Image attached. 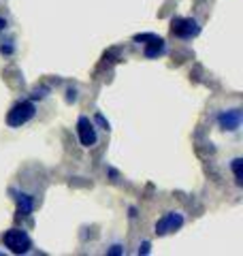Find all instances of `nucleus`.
<instances>
[{
    "label": "nucleus",
    "instance_id": "0eeeda50",
    "mask_svg": "<svg viewBox=\"0 0 243 256\" xmlns=\"http://www.w3.org/2000/svg\"><path fill=\"white\" fill-rule=\"evenodd\" d=\"M32 207H34V203H32V198L28 194H22L18 198V214L20 216H28L32 212Z\"/></svg>",
    "mask_w": 243,
    "mask_h": 256
},
{
    "label": "nucleus",
    "instance_id": "7ed1b4c3",
    "mask_svg": "<svg viewBox=\"0 0 243 256\" xmlns=\"http://www.w3.org/2000/svg\"><path fill=\"white\" fill-rule=\"evenodd\" d=\"M77 134H79V141H81V146H84V148H92L94 143H96L94 124L88 118H79V122H77Z\"/></svg>",
    "mask_w": 243,
    "mask_h": 256
},
{
    "label": "nucleus",
    "instance_id": "6e6552de",
    "mask_svg": "<svg viewBox=\"0 0 243 256\" xmlns=\"http://www.w3.org/2000/svg\"><path fill=\"white\" fill-rule=\"evenodd\" d=\"M162 50H164V41H162V38H152V43L145 47V56L154 58V56H158Z\"/></svg>",
    "mask_w": 243,
    "mask_h": 256
},
{
    "label": "nucleus",
    "instance_id": "20e7f679",
    "mask_svg": "<svg viewBox=\"0 0 243 256\" xmlns=\"http://www.w3.org/2000/svg\"><path fill=\"white\" fill-rule=\"evenodd\" d=\"M182 224H184L182 214L171 212V214H166L164 218H160V220H158V224H156V233H158V235H166V233H171V230L180 228Z\"/></svg>",
    "mask_w": 243,
    "mask_h": 256
},
{
    "label": "nucleus",
    "instance_id": "39448f33",
    "mask_svg": "<svg viewBox=\"0 0 243 256\" xmlns=\"http://www.w3.org/2000/svg\"><path fill=\"white\" fill-rule=\"evenodd\" d=\"M171 30H173V34H177V36H192V34H196L198 32V26H196V22L194 20H175Z\"/></svg>",
    "mask_w": 243,
    "mask_h": 256
},
{
    "label": "nucleus",
    "instance_id": "423d86ee",
    "mask_svg": "<svg viewBox=\"0 0 243 256\" xmlns=\"http://www.w3.org/2000/svg\"><path fill=\"white\" fill-rule=\"evenodd\" d=\"M220 124L226 128V130H234V128H239V124H241V111L239 109L226 111V114L220 116Z\"/></svg>",
    "mask_w": 243,
    "mask_h": 256
},
{
    "label": "nucleus",
    "instance_id": "1a4fd4ad",
    "mask_svg": "<svg viewBox=\"0 0 243 256\" xmlns=\"http://www.w3.org/2000/svg\"><path fill=\"white\" fill-rule=\"evenodd\" d=\"M241 166H243V160H241V158H234V160H232V171H234V178H237V184H243Z\"/></svg>",
    "mask_w": 243,
    "mask_h": 256
},
{
    "label": "nucleus",
    "instance_id": "f03ea898",
    "mask_svg": "<svg viewBox=\"0 0 243 256\" xmlns=\"http://www.w3.org/2000/svg\"><path fill=\"white\" fill-rule=\"evenodd\" d=\"M34 116V105L32 102H18L6 116V124L9 126H22Z\"/></svg>",
    "mask_w": 243,
    "mask_h": 256
},
{
    "label": "nucleus",
    "instance_id": "9d476101",
    "mask_svg": "<svg viewBox=\"0 0 243 256\" xmlns=\"http://www.w3.org/2000/svg\"><path fill=\"white\" fill-rule=\"evenodd\" d=\"M150 248H152V246H150V242H145V244L139 248V254H150Z\"/></svg>",
    "mask_w": 243,
    "mask_h": 256
},
{
    "label": "nucleus",
    "instance_id": "9b49d317",
    "mask_svg": "<svg viewBox=\"0 0 243 256\" xmlns=\"http://www.w3.org/2000/svg\"><path fill=\"white\" fill-rule=\"evenodd\" d=\"M122 252H124V250H122L120 246H113L111 250H109V254H113V256H116V254H122Z\"/></svg>",
    "mask_w": 243,
    "mask_h": 256
},
{
    "label": "nucleus",
    "instance_id": "f257e3e1",
    "mask_svg": "<svg viewBox=\"0 0 243 256\" xmlns=\"http://www.w3.org/2000/svg\"><path fill=\"white\" fill-rule=\"evenodd\" d=\"M4 246L9 248V250L13 254H26L30 250V237L26 230H20V228H11V230H6L4 233Z\"/></svg>",
    "mask_w": 243,
    "mask_h": 256
},
{
    "label": "nucleus",
    "instance_id": "f8f14e48",
    "mask_svg": "<svg viewBox=\"0 0 243 256\" xmlns=\"http://www.w3.org/2000/svg\"><path fill=\"white\" fill-rule=\"evenodd\" d=\"M4 26H6V22H2V20H0V30H2Z\"/></svg>",
    "mask_w": 243,
    "mask_h": 256
}]
</instances>
